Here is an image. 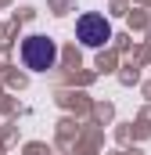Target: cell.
I'll use <instances>...</instances> for the list:
<instances>
[{
  "mask_svg": "<svg viewBox=\"0 0 151 155\" xmlns=\"http://www.w3.org/2000/svg\"><path fill=\"white\" fill-rule=\"evenodd\" d=\"M22 61L33 72H47L58 65V43L50 36H25L22 40Z\"/></svg>",
  "mask_w": 151,
  "mask_h": 155,
  "instance_id": "1",
  "label": "cell"
},
{
  "mask_svg": "<svg viewBox=\"0 0 151 155\" xmlns=\"http://www.w3.org/2000/svg\"><path fill=\"white\" fill-rule=\"evenodd\" d=\"M76 36L83 40V47H104V43L112 40V25H108L104 15L86 11V15H79V22H76Z\"/></svg>",
  "mask_w": 151,
  "mask_h": 155,
  "instance_id": "2",
  "label": "cell"
}]
</instances>
